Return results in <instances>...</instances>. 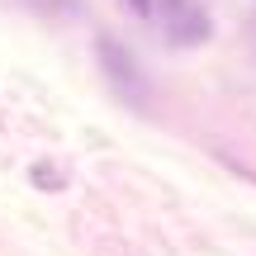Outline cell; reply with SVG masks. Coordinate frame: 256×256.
Wrapping results in <instances>:
<instances>
[{
	"instance_id": "cell-1",
	"label": "cell",
	"mask_w": 256,
	"mask_h": 256,
	"mask_svg": "<svg viewBox=\"0 0 256 256\" xmlns=\"http://www.w3.org/2000/svg\"><path fill=\"white\" fill-rule=\"evenodd\" d=\"M100 66H104L110 86L124 95V100H138V104L147 100V81H142V72H138V62L114 43V38H100Z\"/></svg>"
},
{
	"instance_id": "cell-2",
	"label": "cell",
	"mask_w": 256,
	"mask_h": 256,
	"mask_svg": "<svg viewBox=\"0 0 256 256\" xmlns=\"http://www.w3.org/2000/svg\"><path fill=\"white\" fill-rule=\"evenodd\" d=\"M166 38L176 48H190L209 38V10L200 0H166Z\"/></svg>"
},
{
	"instance_id": "cell-3",
	"label": "cell",
	"mask_w": 256,
	"mask_h": 256,
	"mask_svg": "<svg viewBox=\"0 0 256 256\" xmlns=\"http://www.w3.org/2000/svg\"><path fill=\"white\" fill-rule=\"evenodd\" d=\"M38 10H43V14H62V10H72L76 0H34Z\"/></svg>"
},
{
	"instance_id": "cell-4",
	"label": "cell",
	"mask_w": 256,
	"mask_h": 256,
	"mask_svg": "<svg viewBox=\"0 0 256 256\" xmlns=\"http://www.w3.org/2000/svg\"><path fill=\"white\" fill-rule=\"evenodd\" d=\"M128 5H133L138 14H147V10H152V0H128Z\"/></svg>"
}]
</instances>
